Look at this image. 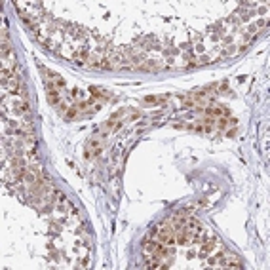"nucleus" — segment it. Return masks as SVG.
<instances>
[{
    "label": "nucleus",
    "instance_id": "nucleus-4",
    "mask_svg": "<svg viewBox=\"0 0 270 270\" xmlns=\"http://www.w3.org/2000/svg\"><path fill=\"white\" fill-rule=\"evenodd\" d=\"M78 116V108L76 107H71L69 112H67V120H71V118H76Z\"/></svg>",
    "mask_w": 270,
    "mask_h": 270
},
{
    "label": "nucleus",
    "instance_id": "nucleus-5",
    "mask_svg": "<svg viewBox=\"0 0 270 270\" xmlns=\"http://www.w3.org/2000/svg\"><path fill=\"white\" fill-rule=\"evenodd\" d=\"M234 135H236V129H230V131L227 133V137H234Z\"/></svg>",
    "mask_w": 270,
    "mask_h": 270
},
{
    "label": "nucleus",
    "instance_id": "nucleus-2",
    "mask_svg": "<svg viewBox=\"0 0 270 270\" xmlns=\"http://www.w3.org/2000/svg\"><path fill=\"white\" fill-rule=\"evenodd\" d=\"M224 266L227 268H242V263L236 259V255H230V261L227 259V261H224Z\"/></svg>",
    "mask_w": 270,
    "mask_h": 270
},
{
    "label": "nucleus",
    "instance_id": "nucleus-3",
    "mask_svg": "<svg viewBox=\"0 0 270 270\" xmlns=\"http://www.w3.org/2000/svg\"><path fill=\"white\" fill-rule=\"evenodd\" d=\"M217 126H219V129H224L228 126V120H227V116H221V118H217Z\"/></svg>",
    "mask_w": 270,
    "mask_h": 270
},
{
    "label": "nucleus",
    "instance_id": "nucleus-1",
    "mask_svg": "<svg viewBox=\"0 0 270 270\" xmlns=\"http://www.w3.org/2000/svg\"><path fill=\"white\" fill-rule=\"evenodd\" d=\"M207 116H213V118H221V116H227L228 114V110H224L221 107H207Z\"/></svg>",
    "mask_w": 270,
    "mask_h": 270
}]
</instances>
